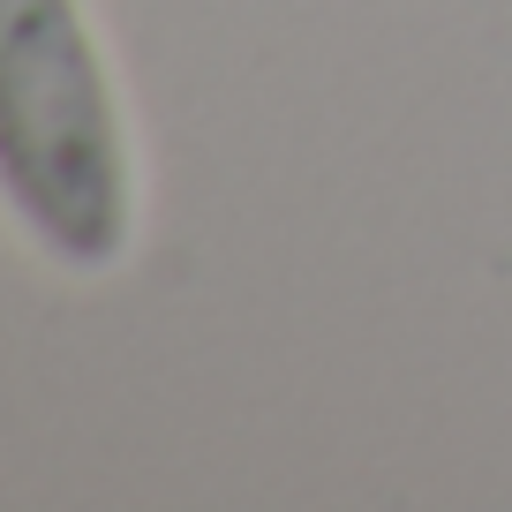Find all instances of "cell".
Masks as SVG:
<instances>
[{"instance_id":"6da1fadb","label":"cell","mask_w":512,"mask_h":512,"mask_svg":"<svg viewBox=\"0 0 512 512\" xmlns=\"http://www.w3.org/2000/svg\"><path fill=\"white\" fill-rule=\"evenodd\" d=\"M0 204L61 272L128 256L136 166L76 0H0Z\"/></svg>"}]
</instances>
